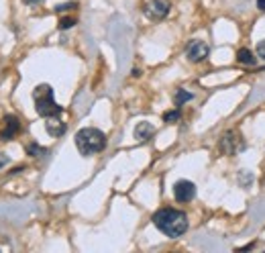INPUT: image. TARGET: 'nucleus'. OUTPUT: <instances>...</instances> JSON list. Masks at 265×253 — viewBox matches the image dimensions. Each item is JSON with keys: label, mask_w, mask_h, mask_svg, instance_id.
Returning <instances> with one entry per match:
<instances>
[{"label": "nucleus", "mask_w": 265, "mask_h": 253, "mask_svg": "<svg viewBox=\"0 0 265 253\" xmlns=\"http://www.w3.org/2000/svg\"><path fill=\"white\" fill-rule=\"evenodd\" d=\"M70 8H76V2H68V4H57L55 10L57 12H65V10H70Z\"/></svg>", "instance_id": "dca6fc26"}, {"label": "nucleus", "mask_w": 265, "mask_h": 253, "mask_svg": "<svg viewBox=\"0 0 265 253\" xmlns=\"http://www.w3.org/2000/svg\"><path fill=\"white\" fill-rule=\"evenodd\" d=\"M192 98H194V94H192V92H186L184 88H180L178 92H175L173 102H175V107H182L184 102H188V100H192Z\"/></svg>", "instance_id": "f8f14e48"}, {"label": "nucleus", "mask_w": 265, "mask_h": 253, "mask_svg": "<svg viewBox=\"0 0 265 253\" xmlns=\"http://www.w3.org/2000/svg\"><path fill=\"white\" fill-rule=\"evenodd\" d=\"M25 4H29V6H37V4H41L43 0H23Z\"/></svg>", "instance_id": "a211bd4d"}, {"label": "nucleus", "mask_w": 265, "mask_h": 253, "mask_svg": "<svg viewBox=\"0 0 265 253\" xmlns=\"http://www.w3.org/2000/svg\"><path fill=\"white\" fill-rule=\"evenodd\" d=\"M6 163H8V157H6L4 153H0V167H4Z\"/></svg>", "instance_id": "6ab92c4d"}, {"label": "nucleus", "mask_w": 265, "mask_h": 253, "mask_svg": "<svg viewBox=\"0 0 265 253\" xmlns=\"http://www.w3.org/2000/svg\"><path fill=\"white\" fill-rule=\"evenodd\" d=\"M153 225H155L163 235L175 239V237H182L188 231V217H186V213H182V210L161 208L153 215Z\"/></svg>", "instance_id": "f257e3e1"}, {"label": "nucleus", "mask_w": 265, "mask_h": 253, "mask_svg": "<svg viewBox=\"0 0 265 253\" xmlns=\"http://www.w3.org/2000/svg\"><path fill=\"white\" fill-rule=\"evenodd\" d=\"M18 129H20V125H18L16 117H12V115L4 117V129H2V133H0V139H2V141H10L18 133Z\"/></svg>", "instance_id": "6e6552de"}, {"label": "nucleus", "mask_w": 265, "mask_h": 253, "mask_svg": "<svg viewBox=\"0 0 265 253\" xmlns=\"http://www.w3.org/2000/svg\"><path fill=\"white\" fill-rule=\"evenodd\" d=\"M257 55L265 59V39H263V41H259V45H257Z\"/></svg>", "instance_id": "f3484780"}, {"label": "nucleus", "mask_w": 265, "mask_h": 253, "mask_svg": "<svg viewBox=\"0 0 265 253\" xmlns=\"http://www.w3.org/2000/svg\"><path fill=\"white\" fill-rule=\"evenodd\" d=\"M76 147L84 157L100 153L106 147V135L100 129H94V126H84L76 133Z\"/></svg>", "instance_id": "f03ea898"}, {"label": "nucleus", "mask_w": 265, "mask_h": 253, "mask_svg": "<svg viewBox=\"0 0 265 253\" xmlns=\"http://www.w3.org/2000/svg\"><path fill=\"white\" fill-rule=\"evenodd\" d=\"M153 133H155V126H153L151 123H147V121L137 123V126H135V139L137 141L145 143V141H149L153 137Z\"/></svg>", "instance_id": "1a4fd4ad"}, {"label": "nucleus", "mask_w": 265, "mask_h": 253, "mask_svg": "<svg viewBox=\"0 0 265 253\" xmlns=\"http://www.w3.org/2000/svg\"><path fill=\"white\" fill-rule=\"evenodd\" d=\"M180 117H182L180 109H175V111H167V113L163 115V121H165V123H178Z\"/></svg>", "instance_id": "4468645a"}, {"label": "nucleus", "mask_w": 265, "mask_h": 253, "mask_svg": "<svg viewBox=\"0 0 265 253\" xmlns=\"http://www.w3.org/2000/svg\"><path fill=\"white\" fill-rule=\"evenodd\" d=\"M237 61L239 63H245V66H255V55L249 51V49H239L237 51Z\"/></svg>", "instance_id": "9b49d317"}, {"label": "nucleus", "mask_w": 265, "mask_h": 253, "mask_svg": "<svg viewBox=\"0 0 265 253\" xmlns=\"http://www.w3.org/2000/svg\"><path fill=\"white\" fill-rule=\"evenodd\" d=\"M257 6L259 10H265V0H257Z\"/></svg>", "instance_id": "aec40b11"}, {"label": "nucleus", "mask_w": 265, "mask_h": 253, "mask_svg": "<svg viewBox=\"0 0 265 253\" xmlns=\"http://www.w3.org/2000/svg\"><path fill=\"white\" fill-rule=\"evenodd\" d=\"M27 153L33 155V157H39V155H45L47 149H45V147H41V145H37V143H29L27 145Z\"/></svg>", "instance_id": "ddd939ff"}, {"label": "nucleus", "mask_w": 265, "mask_h": 253, "mask_svg": "<svg viewBox=\"0 0 265 253\" xmlns=\"http://www.w3.org/2000/svg\"><path fill=\"white\" fill-rule=\"evenodd\" d=\"M33 98H35V111L39 117L43 119H49V117H59L61 115V107L55 102L53 98V90L49 84H39L33 92Z\"/></svg>", "instance_id": "7ed1b4c3"}, {"label": "nucleus", "mask_w": 265, "mask_h": 253, "mask_svg": "<svg viewBox=\"0 0 265 253\" xmlns=\"http://www.w3.org/2000/svg\"><path fill=\"white\" fill-rule=\"evenodd\" d=\"M208 53H210L208 45L204 43V41H200V39H192L190 43L186 45V57H188L190 61H194V63L204 61V59L208 57Z\"/></svg>", "instance_id": "20e7f679"}, {"label": "nucleus", "mask_w": 265, "mask_h": 253, "mask_svg": "<svg viewBox=\"0 0 265 253\" xmlns=\"http://www.w3.org/2000/svg\"><path fill=\"white\" fill-rule=\"evenodd\" d=\"M169 0H149L145 4V14L151 20H161L169 14Z\"/></svg>", "instance_id": "39448f33"}, {"label": "nucleus", "mask_w": 265, "mask_h": 253, "mask_svg": "<svg viewBox=\"0 0 265 253\" xmlns=\"http://www.w3.org/2000/svg\"><path fill=\"white\" fill-rule=\"evenodd\" d=\"M45 129L51 137H61L65 133V123H61L57 117H49L45 123Z\"/></svg>", "instance_id": "9d476101"}, {"label": "nucleus", "mask_w": 265, "mask_h": 253, "mask_svg": "<svg viewBox=\"0 0 265 253\" xmlns=\"http://www.w3.org/2000/svg\"><path fill=\"white\" fill-rule=\"evenodd\" d=\"M243 147H245V143H243L241 135L235 133V131H229L223 137V141H220V151H223L225 155H235L239 149H243Z\"/></svg>", "instance_id": "423d86ee"}, {"label": "nucleus", "mask_w": 265, "mask_h": 253, "mask_svg": "<svg viewBox=\"0 0 265 253\" xmlns=\"http://www.w3.org/2000/svg\"><path fill=\"white\" fill-rule=\"evenodd\" d=\"M173 196L178 202H190L196 196V186L190 180H180L173 186Z\"/></svg>", "instance_id": "0eeeda50"}, {"label": "nucleus", "mask_w": 265, "mask_h": 253, "mask_svg": "<svg viewBox=\"0 0 265 253\" xmlns=\"http://www.w3.org/2000/svg\"><path fill=\"white\" fill-rule=\"evenodd\" d=\"M74 25H76V20L70 18V16H65V18L59 20V29H70V27H74Z\"/></svg>", "instance_id": "2eb2a0df"}]
</instances>
